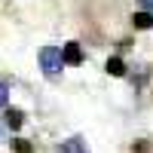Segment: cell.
<instances>
[{"mask_svg": "<svg viewBox=\"0 0 153 153\" xmlns=\"http://www.w3.org/2000/svg\"><path fill=\"white\" fill-rule=\"evenodd\" d=\"M40 65L49 76H55L61 71V65H65V55H61V49L58 46H43L40 49Z\"/></svg>", "mask_w": 153, "mask_h": 153, "instance_id": "cell-1", "label": "cell"}, {"mask_svg": "<svg viewBox=\"0 0 153 153\" xmlns=\"http://www.w3.org/2000/svg\"><path fill=\"white\" fill-rule=\"evenodd\" d=\"M61 55H65V65H80L83 61V49H80V43H65Z\"/></svg>", "mask_w": 153, "mask_h": 153, "instance_id": "cell-2", "label": "cell"}, {"mask_svg": "<svg viewBox=\"0 0 153 153\" xmlns=\"http://www.w3.org/2000/svg\"><path fill=\"white\" fill-rule=\"evenodd\" d=\"M58 153H89V147H86L83 138H71V141H65L58 147Z\"/></svg>", "mask_w": 153, "mask_h": 153, "instance_id": "cell-3", "label": "cell"}, {"mask_svg": "<svg viewBox=\"0 0 153 153\" xmlns=\"http://www.w3.org/2000/svg\"><path fill=\"white\" fill-rule=\"evenodd\" d=\"M132 22H135V28L147 31V28H153V12H150V9H141V12H135V16H132Z\"/></svg>", "mask_w": 153, "mask_h": 153, "instance_id": "cell-4", "label": "cell"}, {"mask_svg": "<svg viewBox=\"0 0 153 153\" xmlns=\"http://www.w3.org/2000/svg\"><path fill=\"white\" fill-rule=\"evenodd\" d=\"M22 123H25V113L22 110H6V126H9V129H19Z\"/></svg>", "mask_w": 153, "mask_h": 153, "instance_id": "cell-5", "label": "cell"}, {"mask_svg": "<svg viewBox=\"0 0 153 153\" xmlns=\"http://www.w3.org/2000/svg\"><path fill=\"white\" fill-rule=\"evenodd\" d=\"M107 74H113V76H123V74H126L123 58H107Z\"/></svg>", "mask_w": 153, "mask_h": 153, "instance_id": "cell-6", "label": "cell"}, {"mask_svg": "<svg viewBox=\"0 0 153 153\" xmlns=\"http://www.w3.org/2000/svg\"><path fill=\"white\" fill-rule=\"evenodd\" d=\"M12 150H16V153H34V150H31V144L25 141V138H19V141H12Z\"/></svg>", "mask_w": 153, "mask_h": 153, "instance_id": "cell-7", "label": "cell"}, {"mask_svg": "<svg viewBox=\"0 0 153 153\" xmlns=\"http://www.w3.org/2000/svg\"><path fill=\"white\" fill-rule=\"evenodd\" d=\"M6 95H9V89H6V83H0V107H6Z\"/></svg>", "mask_w": 153, "mask_h": 153, "instance_id": "cell-8", "label": "cell"}, {"mask_svg": "<svg viewBox=\"0 0 153 153\" xmlns=\"http://www.w3.org/2000/svg\"><path fill=\"white\" fill-rule=\"evenodd\" d=\"M138 3H141V9H150L153 12V0H138Z\"/></svg>", "mask_w": 153, "mask_h": 153, "instance_id": "cell-9", "label": "cell"}]
</instances>
